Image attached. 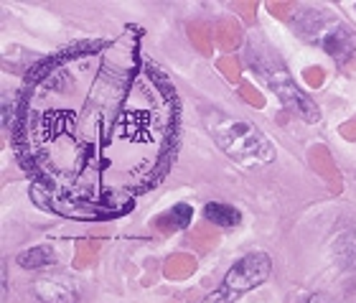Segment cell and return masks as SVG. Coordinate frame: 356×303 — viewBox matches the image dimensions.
I'll return each instance as SVG.
<instances>
[{
    "mask_svg": "<svg viewBox=\"0 0 356 303\" xmlns=\"http://www.w3.org/2000/svg\"><path fill=\"white\" fill-rule=\"evenodd\" d=\"M209 133L216 141V146L227 155H232L239 163L250 161H273L275 148L265 135L252 125L250 120L232 118V115H216L209 123Z\"/></svg>",
    "mask_w": 356,
    "mask_h": 303,
    "instance_id": "obj_1",
    "label": "cell"
},
{
    "mask_svg": "<svg viewBox=\"0 0 356 303\" xmlns=\"http://www.w3.org/2000/svg\"><path fill=\"white\" fill-rule=\"evenodd\" d=\"M250 61H252V69L257 72V77L273 87L277 100H280L290 112H296L298 118L305 120V123H316V120H318V107H316V102L298 89L293 77L288 75V69L282 67L275 56H270V54L265 52V54H260V56H252Z\"/></svg>",
    "mask_w": 356,
    "mask_h": 303,
    "instance_id": "obj_2",
    "label": "cell"
},
{
    "mask_svg": "<svg viewBox=\"0 0 356 303\" xmlns=\"http://www.w3.org/2000/svg\"><path fill=\"white\" fill-rule=\"evenodd\" d=\"M273 260L265 252H247L245 258H239L234 265L227 270L224 281L214 293H209L204 303H234L250 290L260 288L262 283L270 278Z\"/></svg>",
    "mask_w": 356,
    "mask_h": 303,
    "instance_id": "obj_3",
    "label": "cell"
},
{
    "mask_svg": "<svg viewBox=\"0 0 356 303\" xmlns=\"http://www.w3.org/2000/svg\"><path fill=\"white\" fill-rule=\"evenodd\" d=\"M308 31H318L321 36L316 38L323 49H326L334 59H339V61H346V59H351V54L356 52V36L351 33L346 26H341V23H336L334 29H326L323 23H311V21H305V26H303V33Z\"/></svg>",
    "mask_w": 356,
    "mask_h": 303,
    "instance_id": "obj_4",
    "label": "cell"
},
{
    "mask_svg": "<svg viewBox=\"0 0 356 303\" xmlns=\"http://www.w3.org/2000/svg\"><path fill=\"white\" fill-rule=\"evenodd\" d=\"M33 290H36V296L44 303H74L76 301L74 290L67 288L59 278H44V281H38L36 286H33Z\"/></svg>",
    "mask_w": 356,
    "mask_h": 303,
    "instance_id": "obj_5",
    "label": "cell"
},
{
    "mask_svg": "<svg viewBox=\"0 0 356 303\" xmlns=\"http://www.w3.org/2000/svg\"><path fill=\"white\" fill-rule=\"evenodd\" d=\"M204 217H207L209 222L216 224V227H237L242 222V212L234 209L232 204H222V201H209L207 207H204Z\"/></svg>",
    "mask_w": 356,
    "mask_h": 303,
    "instance_id": "obj_6",
    "label": "cell"
},
{
    "mask_svg": "<svg viewBox=\"0 0 356 303\" xmlns=\"http://www.w3.org/2000/svg\"><path fill=\"white\" fill-rule=\"evenodd\" d=\"M54 263H56V255H54V250L46 247V244L31 247V250L18 255V265L26 267V270H41V267H49V265H54Z\"/></svg>",
    "mask_w": 356,
    "mask_h": 303,
    "instance_id": "obj_7",
    "label": "cell"
},
{
    "mask_svg": "<svg viewBox=\"0 0 356 303\" xmlns=\"http://www.w3.org/2000/svg\"><path fill=\"white\" fill-rule=\"evenodd\" d=\"M188 222H191V207H188V204H176V207L165 215V219H161L158 224L168 229H184Z\"/></svg>",
    "mask_w": 356,
    "mask_h": 303,
    "instance_id": "obj_8",
    "label": "cell"
},
{
    "mask_svg": "<svg viewBox=\"0 0 356 303\" xmlns=\"http://www.w3.org/2000/svg\"><path fill=\"white\" fill-rule=\"evenodd\" d=\"M308 303H334L331 298H326L323 293H313L311 298H308Z\"/></svg>",
    "mask_w": 356,
    "mask_h": 303,
    "instance_id": "obj_9",
    "label": "cell"
}]
</instances>
